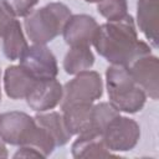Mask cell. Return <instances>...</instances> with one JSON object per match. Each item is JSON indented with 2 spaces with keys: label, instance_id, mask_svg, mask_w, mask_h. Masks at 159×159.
I'll list each match as a JSON object with an SVG mask.
<instances>
[{
  "label": "cell",
  "instance_id": "obj_1",
  "mask_svg": "<svg viewBox=\"0 0 159 159\" xmlns=\"http://www.w3.org/2000/svg\"><path fill=\"white\" fill-rule=\"evenodd\" d=\"M92 45L98 55L112 65L128 66L134 60L152 53L150 46L139 40L132 15L98 25Z\"/></svg>",
  "mask_w": 159,
  "mask_h": 159
},
{
  "label": "cell",
  "instance_id": "obj_2",
  "mask_svg": "<svg viewBox=\"0 0 159 159\" xmlns=\"http://www.w3.org/2000/svg\"><path fill=\"white\" fill-rule=\"evenodd\" d=\"M0 137L6 144L31 145L43 158H47L56 148L50 133L25 112L11 111L0 114Z\"/></svg>",
  "mask_w": 159,
  "mask_h": 159
},
{
  "label": "cell",
  "instance_id": "obj_3",
  "mask_svg": "<svg viewBox=\"0 0 159 159\" xmlns=\"http://www.w3.org/2000/svg\"><path fill=\"white\" fill-rule=\"evenodd\" d=\"M106 86L109 102L124 113H137L143 109L147 94L135 83L127 66L111 65L106 70Z\"/></svg>",
  "mask_w": 159,
  "mask_h": 159
},
{
  "label": "cell",
  "instance_id": "obj_4",
  "mask_svg": "<svg viewBox=\"0 0 159 159\" xmlns=\"http://www.w3.org/2000/svg\"><path fill=\"white\" fill-rule=\"evenodd\" d=\"M72 12L63 2H50L25 16L24 26L32 43L46 45L62 34Z\"/></svg>",
  "mask_w": 159,
  "mask_h": 159
},
{
  "label": "cell",
  "instance_id": "obj_5",
  "mask_svg": "<svg viewBox=\"0 0 159 159\" xmlns=\"http://www.w3.org/2000/svg\"><path fill=\"white\" fill-rule=\"evenodd\" d=\"M61 101V109L80 103H93L103 94V82L101 75L96 71H83L65 83Z\"/></svg>",
  "mask_w": 159,
  "mask_h": 159
},
{
  "label": "cell",
  "instance_id": "obj_6",
  "mask_svg": "<svg viewBox=\"0 0 159 159\" xmlns=\"http://www.w3.org/2000/svg\"><path fill=\"white\" fill-rule=\"evenodd\" d=\"M102 137L111 152H128L138 144L140 139V127L134 119L119 114L107 124L102 132Z\"/></svg>",
  "mask_w": 159,
  "mask_h": 159
},
{
  "label": "cell",
  "instance_id": "obj_7",
  "mask_svg": "<svg viewBox=\"0 0 159 159\" xmlns=\"http://www.w3.org/2000/svg\"><path fill=\"white\" fill-rule=\"evenodd\" d=\"M19 61L20 66L36 81L52 80L58 75L57 60L46 45L27 46Z\"/></svg>",
  "mask_w": 159,
  "mask_h": 159
},
{
  "label": "cell",
  "instance_id": "obj_8",
  "mask_svg": "<svg viewBox=\"0 0 159 159\" xmlns=\"http://www.w3.org/2000/svg\"><path fill=\"white\" fill-rule=\"evenodd\" d=\"M135 83L144 91L147 97L158 99L159 97V60L149 53L134 60L127 66Z\"/></svg>",
  "mask_w": 159,
  "mask_h": 159
},
{
  "label": "cell",
  "instance_id": "obj_9",
  "mask_svg": "<svg viewBox=\"0 0 159 159\" xmlns=\"http://www.w3.org/2000/svg\"><path fill=\"white\" fill-rule=\"evenodd\" d=\"M98 29V22L94 17L87 14L71 15L66 22L62 35L65 42L72 46H91Z\"/></svg>",
  "mask_w": 159,
  "mask_h": 159
},
{
  "label": "cell",
  "instance_id": "obj_10",
  "mask_svg": "<svg viewBox=\"0 0 159 159\" xmlns=\"http://www.w3.org/2000/svg\"><path fill=\"white\" fill-rule=\"evenodd\" d=\"M62 94L63 87L56 78L37 81L31 92L26 96V103L36 112H46L61 103Z\"/></svg>",
  "mask_w": 159,
  "mask_h": 159
},
{
  "label": "cell",
  "instance_id": "obj_11",
  "mask_svg": "<svg viewBox=\"0 0 159 159\" xmlns=\"http://www.w3.org/2000/svg\"><path fill=\"white\" fill-rule=\"evenodd\" d=\"M72 157L76 159H89V158H108L117 157L116 153L111 152L102 134L96 132H86L77 135V139L71 147Z\"/></svg>",
  "mask_w": 159,
  "mask_h": 159
},
{
  "label": "cell",
  "instance_id": "obj_12",
  "mask_svg": "<svg viewBox=\"0 0 159 159\" xmlns=\"http://www.w3.org/2000/svg\"><path fill=\"white\" fill-rule=\"evenodd\" d=\"M137 24L153 47H158L159 0H138Z\"/></svg>",
  "mask_w": 159,
  "mask_h": 159
},
{
  "label": "cell",
  "instance_id": "obj_13",
  "mask_svg": "<svg viewBox=\"0 0 159 159\" xmlns=\"http://www.w3.org/2000/svg\"><path fill=\"white\" fill-rule=\"evenodd\" d=\"M32 78L20 65H12L5 68L4 72V89L11 99H22L31 92L36 84Z\"/></svg>",
  "mask_w": 159,
  "mask_h": 159
},
{
  "label": "cell",
  "instance_id": "obj_14",
  "mask_svg": "<svg viewBox=\"0 0 159 159\" xmlns=\"http://www.w3.org/2000/svg\"><path fill=\"white\" fill-rule=\"evenodd\" d=\"M92 106L93 103H80L62 111L63 120L72 135L92 132Z\"/></svg>",
  "mask_w": 159,
  "mask_h": 159
},
{
  "label": "cell",
  "instance_id": "obj_15",
  "mask_svg": "<svg viewBox=\"0 0 159 159\" xmlns=\"http://www.w3.org/2000/svg\"><path fill=\"white\" fill-rule=\"evenodd\" d=\"M34 118L37 122V124H40L50 133V135L55 140L56 147H62L70 142L72 134L67 129L61 113L55 111L39 112V114H36Z\"/></svg>",
  "mask_w": 159,
  "mask_h": 159
},
{
  "label": "cell",
  "instance_id": "obj_16",
  "mask_svg": "<svg viewBox=\"0 0 159 159\" xmlns=\"http://www.w3.org/2000/svg\"><path fill=\"white\" fill-rule=\"evenodd\" d=\"M2 51L4 55L10 60H19L22 52L27 48V41L24 36L22 27L19 20L14 19L5 29L2 36Z\"/></svg>",
  "mask_w": 159,
  "mask_h": 159
},
{
  "label": "cell",
  "instance_id": "obj_17",
  "mask_svg": "<svg viewBox=\"0 0 159 159\" xmlns=\"http://www.w3.org/2000/svg\"><path fill=\"white\" fill-rule=\"evenodd\" d=\"M94 63L91 46H72L63 58V70L68 75H77L89 70Z\"/></svg>",
  "mask_w": 159,
  "mask_h": 159
},
{
  "label": "cell",
  "instance_id": "obj_18",
  "mask_svg": "<svg viewBox=\"0 0 159 159\" xmlns=\"http://www.w3.org/2000/svg\"><path fill=\"white\" fill-rule=\"evenodd\" d=\"M120 112L111 102H99L92 106V132L102 134L107 124Z\"/></svg>",
  "mask_w": 159,
  "mask_h": 159
},
{
  "label": "cell",
  "instance_id": "obj_19",
  "mask_svg": "<svg viewBox=\"0 0 159 159\" xmlns=\"http://www.w3.org/2000/svg\"><path fill=\"white\" fill-rule=\"evenodd\" d=\"M98 12L108 21H116L128 15L127 0H101L97 2Z\"/></svg>",
  "mask_w": 159,
  "mask_h": 159
},
{
  "label": "cell",
  "instance_id": "obj_20",
  "mask_svg": "<svg viewBox=\"0 0 159 159\" xmlns=\"http://www.w3.org/2000/svg\"><path fill=\"white\" fill-rule=\"evenodd\" d=\"M4 2L7 5L15 17H25L32 11L39 0H4Z\"/></svg>",
  "mask_w": 159,
  "mask_h": 159
},
{
  "label": "cell",
  "instance_id": "obj_21",
  "mask_svg": "<svg viewBox=\"0 0 159 159\" xmlns=\"http://www.w3.org/2000/svg\"><path fill=\"white\" fill-rule=\"evenodd\" d=\"M16 19L14 16V14L11 12V10L7 7V5L4 2V0H0V37L2 36L5 29L7 27V25Z\"/></svg>",
  "mask_w": 159,
  "mask_h": 159
},
{
  "label": "cell",
  "instance_id": "obj_22",
  "mask_svg": "<svg viewBox=\"0 0 159 159\" xmlns=\"http://www.w3.org/2000/svg\"><path fill=\"white\" fill-rule=\"evenodd\" d=\"M14 158H43V155L31 145H21L14 154Z\"/></svg>",
  "mask_w": 159,
  "mask_h": 159
},
{
  "label": "cell",
  "instance_id": "obj_23",
  "mask_svg": "<svg viewBox=\"0 0 159 159\" xmlns=\"http://www.w3.org/2000/svg\"><path fill=\"white\" fill-rule=\"evenodd\" d=\"M7 149H6V143L1 139L0 137V158H7Z\"/></svg>",
  "mask_w": 159,
  "mask_h": 159
},
{
  "label": "cell",
  "instance_id": "obj_24",
  "mask_svg": "<svg viewBox=\"0 0 159 159\" xmlns=\"http://www.w3.org/2000/svg\"><path fill=\"white\" fill-rule=\"evenodd\" d=\"M84 1H87V2H98L101 0H84Z\"/></svg>",
  "mask_w": 159,
  "mask_h": 159
},
{
  "label": "cell",
  "instance_id": "obj_25",
  "mask_svg": "<svg viewBox=\"0 0 159 159\" xmlns=\"http://www.w3.org/2000/svg\"><path fill=\"white\" fill-rule=\"evenodd\" d=\"M0 77H1V73H0ZM0 102H1V86H0Z\"/></svg>",
  "mask_w": 159,
  "mask_h": 159
}]
</instances>
